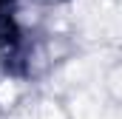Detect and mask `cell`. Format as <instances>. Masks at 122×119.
Segmentation results:
<instances>
[{
    "mask_svg": "<svg viewBox=\"0 0 122 119\" xmlns=\"http://www.w3.org/2000/svg\"><path fill=\"white\" fill-rule=\"evenodd\" d=\"M31 119H62V114L54 108V105H40L37 111H34V116Z\"/></svg>",
    "mask_w": 122,
    "mask_h": 119,
    "instance_id": "cell-1",
    "label": "cell"
},
{
    "mask_svg": "<svg viewBox=\"0 0 122 119\" xmlns=\"http://www.w3.org/2000/svg\"><path fill=\"white\" fill-rule=\"evenodd\" d=\"M14 96H17V88H14L11 82H3V85H0V102H3V105H9Z\"/></svg>",
    "mask_w": 122,
    "mask_h": 119,
    "instance_id": "cell-2",
    "label": "cell"
}]
</instances>
